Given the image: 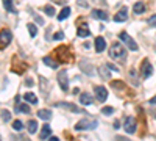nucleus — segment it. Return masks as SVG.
<instances>
[{"instance_id":"nucleus-30","label":"nucleus","mask_w":156,"mask_h":141,"mask_svg":"<svg viewBox=\"0 0 156 141\" xmlns=\"http://www.w3.org/2000/svg\"><path fill=\"white\" fill-rule=\"evenodd\" d=\"M12 129H14V130H17V132H20L22 129H23V124H22V121H14V122H12Z\"/></svg>"},{"instance_id":"nucleus-1","label":"nucleus","mask_w":156,"mask_h":141,"mask_svg":"<svg viewBox=\"0 0 156 141\" xmlns=\"http://www.w3.org/2000/svg\"><path fill=\"white\" fill-rule=\"evenodd\" d=\"M109 57H111L112 60L125 61V58H126V49H125L122 44H119V43H114V44L111 46V49H109Z\"/></svg>"},{"instance_id":"nucleus-20","label":"nucleus","mask_w":156,"mask_h":141,"mask_svg":"<svg viewBox=\"0 0 156 141\" xmlns=\"http://www.w3.org/2000/svg\"><path fill=\"white\" fill-rule=\"evenodd\" d=\"M50 135H51V127L48 124H44L42 130H41V139H47Z\"/></svg>"},{"instance_id":"nucleus-41","label":"nucleus","mask_w":156,"mask_h":141,"mask_svg":"<svg viewBox=\"0 0 156 141\" xmlns=\"http://www.w3.org/2000/svg\"><path fill=\"white\" fill-rule=\"evenodd\" d=\"M48 138H50L48 141H58V138H56V136H48Z\"/></svg>"},{"instance_id":"nucleus-22","label":"nucleus","mask_w":156,"mask_h":141,"mask_svg":"<svg viewBox=\"0 0 156 141\" xmlns=\"http://www.w3.org/2000/svg\"><path fill=\"white\" fill-rule=\"evenodd\" d=\"M69 16H70V8L69 6H64L61 9V13L58 14V20H64V19H67Z\"/></svg>"},{"instance_id":"nucleus-5","label":"nucleus","mask_w":156,"mask_h":141,"mask_svg":"<svg viewBox=\"0 0 156 141\" xmlns=\"http://www.w3.org/2000/svg\"><path fill=\"white\" fill-rule=\"evenodd\" d=\"M12 39V33L8 28H2L0 30V49H5Z\"/></svg>"},{"instance_id":"nucleus-4","label":"nucleus","mask_w":156,"mask_h":141,"mask_svg":"<svg viewBox=\"0 0 156 141\" xmlns=\"http://www.w3.org/2000/svg\"><path fill=\"white\" fill-rule=\"evenodd\" d=\"M58 83H59V86H61V89L64 93L69 91V77H67V71L66 69L59 71V74H58Z\"/></svg>"},{"instance_id":"nucleus-19","label":"nucleus","mask_w":156,"mask_h":141,"mask_svg":"<svg viewBox=\"0 0 156 141\" xmlns=\"http://www.w3.org/2000/svg\"><path fill=\"white\" fill-rule=\"evenodd\" d=\"M14 111L16 113H30V107H28V104H19L17 102Z\"/></svg>"},{"instance_id":"nucleus-11","label":"nucleus","mask_w":156,"mask_h":141,"mask_svg":"<svg viewBox=\"0 0 156 141\" xmlns=\"http://www.w3.org/2000/svg\"><path fill=\"white\" fill-rule=\"evenodd\" d=\"M105 47H106V41L103 39L101 36H98V38H95V52H103L105 50Z\"/></svg>"},{"instance_id":"nucleus-40","label":"nucleus","mask_w":156,"mask_h":141,"mask_svg":"<svg viewBox=\"0 0 156 141\" xmlns=\"http://www.w3.org/2000/svg\"><path fill=\"white\" fill-rule=\"evenodd\" d=\"M119 127H120V122L115 121V122H114V129H119Z\"/></svg>"},{"instance_id":"nucleus-9","label":"nucleus","mask_w":156,"mask_h":141,"mask_svg":"<svg viewBox=\"0 0 156 141\" xmlns=\"http://www.w3.org/2000/svg\"><path fill=\"white\" fill-rule=\"evenodd\" d=\"M94 93H95V97L98 99V102H105L108 99V91L105 86H95Z\"/></svg>"},{"instance_id":"nucleus-18","label":"nucleus","mask_w":156,"mask_h":141,"mask_svg":"<svg viewBox=\"0 0 156 141\" xmlns=\"http://www.w3.org/2000/svg\"><path fill=\"white\" fill-rule=\"evenodd\" d=\"M133 11H134V14H142V13L145 11L144 2H136V3L133 5Z\"/></svg>"},{"instance_id":"nucleus-2","label":"nucleus","mask_w":156,"mask_h":141,"mask_svg":"<svg viewBox=\"0 0 156 141\" xmlns=\"http://www.w3.org/2000/svg\"><path fill=\"white\" fill-rule=\"evenodd\" d=\"M98 125L97 119H92V118H83L81 121H78L75 124V130H90V129H95Z\"/></svg>"},{"instance_id":"nucleus-15","label":"nucleus","mask_w":156,"mask_h":141,"mask_svg":"<svg viewBox=\"0 0 156 141\" xmlns=\"http://www.w3.org/2000/svg\"><path fill=\"white\" fill-rule=\"evenodd\" d=\"M111 86L115 88L117 93H119V91L122 93V91H125V89H126V85H125L123 82H119V80H112V82H111Z\"/></svg>"},{"instance_id":"nucleus-37","label":"nucleus","mask_w":156,"mask_h":141,"mask_svg":"<svg viewBox=\"0 0 156 141\" xmlns=\"http://www.w3.org/2000/svg\"><path fill=\"white\" fill-rule=\"evenodd\" d=\"M25 85H27V86H33V80L31 79H27V80H25Z\"/></svg>"},{"instance_id":"nucleus-3","label":"nucleus","mask_w":156,"mask_h":141,"mask_svg":"<svg viewBox=\"0 0 156 141\" xmlns=\"http://www.w3.org/2000/svg\"><path fill=\"white\" fill-rule=\"evenodd\" d=\"M55 52H56V61L58 63H69L72 60L70 50H69L67 46H59Z\"/></svg>"},{"instance_id":"nucleus-14","label":"nucleus","mask_w":156,"mask_h":141,"mask_svg":"<svg viewBox=\"0 0 156 141\" xmlns=\"http://www.w3.org/2000/svg\"><path fill=\"white\" fill-rule=\"evenodd\" d=\"M109 68H108V65H101L100 68H98V74H100V77H101V79H109V77H111V74H109Z\"/></svg>"},{"instance_id":"nucleus-16","label":"nucleus","mask_w":156,"mask_h":141,"mask_svg":"<svg viewBox=\"0 0 156 141\" xmlns=\"http://www.w3.org/2000/svg\"><path fill=\"white\" fill-rule=\"evenodd\" d=\"M126 17H128V16H126V8H122V11H119V13L114 16V20H115V22H125Z\"/></svg>"},{"instance_id":"nucleus-27","label":"nucleus","mask_w":156,"mask_h":141,"mask_svg":"<svg viewBox=\"0 0 156 141\" xmlns=\"http://www.w3.org/2000/svg\"><path fill=\"white\" fill-rule=\"evenodd\" d=\"M0 118H2L3 122H8V121H11V113L8 110H2L0 111Z\"/></svg>"},{"instance_id":"nucleus-28","label":"nucleus","mask_w":156,"mask_h":141,"mask_svg":"<svg viewBox=\"0 0 156 141\" xmlns=\"http://www.w3.org/2000/svg\"><path fill=\"white\" fill-rule=\"evenodd\" d=\"M42 61L45 63V65H47V66H50V68H53V69H55V68L58 66V65H56V63H55L53 60H51V57H44V60H42Z\"/></svg>"},{"instance_id":"nucleus-8","label":"nucleus","mask_w":156,"mask_h":141,"mask_svg":"<svg viewBox=\"0 0 156 141\" xmlns=\"http://www.w3.org/2000/svg\"><path fill=\"white\" fill-rule=\"evenodd\" d=\"M119 38H120V39L128 46V49H131V50H137V44H136V41H134L133 38L129 36L126 32H122V33L119 35Z\"/></svg>"},{"instance_id":"nucleus-34","label":"nucleus","mask_w":156,"mask_h":141,"mask_svg":"<svg viewBox=\"0 0 156 141\" xmlns=\"http://www.w3.org/2000/svg\"><path fill=\"white\" fill-rule=\"evenodd\" d=\"M129 77L133 79L134 85H137V80H136V71H134V69H131V71H129Z\"/></svg>"},{"instance_id":"nucleus-12","label":"nucleus","mask_w":156,"mask_h":141,"mask_svg":"<svg viewBox=\"0 0 156 141\" xmlns=\"http://www.w3.org/2000/svg\"><path fill=\"white\" fill-rule=\"evenodd\" d=\"M92 102H94V99H92L90 94H87V93H81L80 94V104L81 105H90Z\"/></svg>"},{"instance_id":"nucleus-32","label":"nucleus","mask_w":156,"mask_h":141,"mask_svg":"<svg viewBox=\"0 0 156 141\" xmlns=\"http://www.w3.org/2000/svg\"><path fill=\"white\" fill-rule=\"evenodd\" d=\"M101 113H103V114H112V113H114V108H112V107H103V108H101Z\"/></svg>"},{"instance_id":"nucleus-23","label":"nucleus","mask_w":156,"mask_h":141,"mask_svg":"<svg viewBox=\"0 0 156 141\" xmlns=\"http://www.w3.org/2000/svg\"><path fill=\"white\" fill-rule=\"evenodd\" d=\"M37 116L41 119H44V121H48V119H51V111L50 110H39Z\"/></svg>"},{"instance_id":"nucleus-39","label":"nucleus","mask_w":156,"mask_h":141,"mask_svg":"<svg viewBox=\"0 0 156 141\" xmlns=\"http://www.w3.org/2000/svg\"><path fill=\"white\" fill-rule=\"evenodd\" d=\"M150 104H151V105H156V96L150 99Z\"/></svg>"},{"instance_id":"nucleus-26","label":"nucleus","mask_w":156,"mask_h":141,"mask_svg":"<svg viewBox=\"0 0 156 141\" xmlns=\"http://www.w3.org/2000/svg\"><path fill=\"white\" fill-rule=\"evenodd\" d=\"M28 132H30L31 135L37 132V121H34V119H30V121H28Z\"/></svg>"},{"instance_id":"nucleus-17","label":"nucleus","mask_w":156,"mask_h":141,"mask_svg":"<svg viewBox=\"0 0 156 141\" xmlns=\"http://www.w3.org/2000/svg\"><path fill=\"white\" fill-rule=\"evenodd\" d=\"M76 35H78V36H81V38H86V36H89V35H90V30L87 28V25L84 24V25H81V27H78Z\"/></svg>"},{"instance_id":"nucleus-36","label":"nucleus","mask_w":156,"mask_h":141,"mask_svg":"<svg viewBox=\"0 0 156 141\" xmlns=\"http://www.w3.org/2000/svg\"><path fill=\"white\" fill-rule=\"evenodd\" d=\"M106 65H108V68H109L111 71H115V72H119V68H117V66H114V65H111V63H106Z\"/></svg>"},{"instance_id":"nucleus-38","label":"nucleus","mask_w":156,"mask_h":141,"mask_svg":"<svg viewBox=\"0 0 156 141\" xmlns=\"http://www.w3.org/2000/svg\"><path fill=\"white\" fill-rule=\"evenodd\" d=\"M53 2H56V3H59V5H64L67 2V0H53Z\"/></svg>"},{"instance_id":"nucleus-29","label":"nucleus","mask_w":156,"mask_h":141,"mask_svg":"<svg viewBox=\"0 0 156 141\" xmlns=\"http://www.w3.org/2000/svg\"><path fill=\"white\" fill-rule=\"evenodd\" d=\"M44 13H45V14L47 16H55V8L53 6H51V5H47V6H44Z\"/></svg>"},{"instance_id":"nucleus-25","label":"nucleus","mask_w":156,"mask_h":141,"mask_svg":"<svg viewBox=\"0 0 156 141\" xmlns=\"http://www.w3.org/2000/svg\"><path fill=\"white\" fill-rule=\"evenodd\" d=\"M23 99L27 100V102H30V104H37V97H36V94H33V93H25L23 94Z\"/></svg>"},{"instance_id":"nucleus-21","label":"nucleus","mask_w":156,"mask_h":141,"mask_svg":"<svg viewBox=\"0 0 156 141\" xmlns=\"http://www.w3.org/2000/svg\"><path fill=\"white\" fill-rule=\"evenodd\" d=\"M3 2V6L6 11L9 13H16V8H14V0H2Z\"/></svg>"},{"instance_id":"nucleus-24","label":"nucleus","mask_w":156,"mask_h":141,"mask_svg":"<svg viewBox=\"0 0 156 141\" xmlns=\"http://www.w3.org/2000/svg\"><path fill=\"white\" fill-rule=\"evenodd\" d=\"M80 68H81V71H84L87 75H92V72H94V71H92V66H90L87 61H81V63H80Z\"/></svg>"},{"instance_id":"nucleus-10","label":"nucleus","mask_w":156,"mask_h":141,"mask_svg":"<svg viewBox=\"0 0 156 141\" xmlns=\"http://www.w3.org/2000/svg\"><path fill=\"white\" fill-rule=\"evenodd\" d=\"M55 105H58V107H62V108H67V110H70V111H75V113H80L81 111V108L80 107H76V105H73V104H67V102H56Z\"/></svg>"},{"instance_id":"nucleus-33","label":"nucleus","mask_w":156,"mask_h":141,"mask_svg":"<svg viewBox=\"0 0 156 141\" xmlns=\"http://www.w3.org/2000/svg\"><path fill=\"white\" fill-rule=\"evenodd\" d=\"M147 22H148V25H150V27H156V14H153V16H150Z\"/></svg>"},{"instance_id":"nucleus-35","label":"nucleus","mask_w":156,"mask_h":141,"mask_svg":"<svg viewBox=\"0 0 156 141\" xmlns=\"http://www.w3.org/2000/svg\"><path fill=\"white\" fill-rule=\"evenodd\" d=\"M62 38H64V33L62 32H58V33L53 35V39H62Z\"/></svg>"},{"instance_id":"nucleus-13","label":"nucleus","mask_w":156,"mask_h":141,"mask_svg":"<svg viewBox=\"0 0 156 141\" xmlns=\"http://www.w3.org/2000/svg\"><path fill=\"white\" fill-rule=\"evenodd\" d=\"M92 17L98 19V20H108V14L103 9H94L92 11Z\"/></svg>"},{"instance_id":"nucleus-31","label":"nucleus","mask_w":156,"mask_h":141,"mask_svg":"<svg viewBox=\"0 0 156 141\" xmlns=\"http://www.w3.org/2000/svg\"><path fill=\"white\" fill-rule=\"evenodd\" d=\"M28 32H30L31 36H36V35H37V28H36L34 24H28Z\"/></svg>"},{"instance_id":"nucleus-6","label":"nucleus","mask_w":156,"mask_h":141,"mask_svg":"<svg viewBox=\"0 0 156 141\" xmlns=\"http://www.w3.org/2000/svg\"><path fill=\"white\" fill-rule=\"evenodd\" d=\"M136 127H137V121H136V118L128 116V118L125 119V125H123V129H125V132H126V133H129V135L136 133Z\"/></svg>"},{"instance_id":"nucleus-7","label":"nucleus","mask_w":156,"mask_h":141,"mask_svg":"<svg viewBox=\"0 0 156 141\" xmlns=\"http://www.w3.org/2000/svg\"><path fill=\"white\" fill-rule=\"evenodd\" d=\"M151 74H153V66L150 65V61L145 58L144 61H142V65H140V75H142V79H148Z\"/></svg>"}]
</instances>
